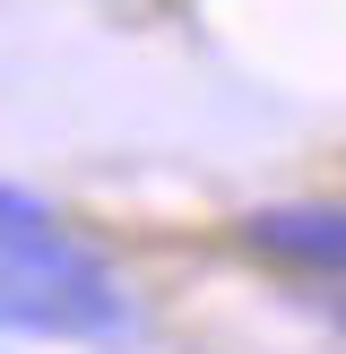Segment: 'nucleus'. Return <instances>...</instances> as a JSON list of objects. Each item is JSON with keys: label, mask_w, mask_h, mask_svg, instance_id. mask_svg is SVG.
<instances>
[{"label": "nucleus", "mask_w": 346, "mask_h": 354, "mask_svg": "<svg viewBox=\"0 0 346 354\" xmlns=\"http://www.w3.org/2000/svg\"><path fill=\"white\" fill-rule=\"evenodd\" d=\"M242 251L294 277H346V207L338 199H268L234 225Z\"/></svg>", "instance_id": "nucleus-2"}, {"label": "nucleus", "mask_w": 346, "mask_h": 354, "mask_svg": "<svg viewBox=\"0 0 346 354\" xmlns=\"http://www.w3.org/2000/svg\"><path fill=\"white\" fill-rule=\"evenodd\" d=\"M44 225H61V207H52L44 190H26V182H9V173H0V242L44 234Z\"/></svg>", "instance_id": "nucleus-3"}, {"label": "nucleus", "mask_w": 346, "mask_h": 354, "mask_svg": "<svg viewBox=\"0 0 346 354\" xmlns=\"http://www.w3.org/2000/svg\"><path fill=\"white\" fill-rule=\"evenodd\" d=\"M138 294L113 277L95 242L61 234H17L0 242V337H69V346H130L138 337Z\"/></svg>", "instance_id": "nucleus-1"}]
</instances>
